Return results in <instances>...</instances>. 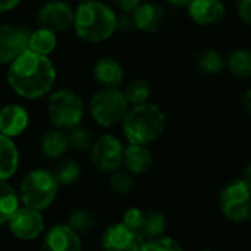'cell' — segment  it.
Masks as SVG:
<instances>
[{"instance_id": "obj_1", "label": "cell", "mask_w": 251, "mask_h": 251, "mask_svg": "<svg viewBox=\"0 0 251 251\" xmlns=\"http://www.w3.org/2000/svg\"><path fill=\"white\" fill-rule=\"evenodd\" d=\"M57 79V71L50 56H43L31 50L21 53L6 69L9 88L24 100H41L49 97Z\"/></svg>"}, {"instance_id": "obj_2", "label": "cell", "mask_w": 251, "mask_h": 251, "mask_svg": "<svg viewBox=\"0 0 251 251\" xmlns=\"http://www.w3.org/2000/svg\"><path fill=\"white\" fill-rule=\"evenodd\" d=\"M72 29L84 43H106L118 32V12L113 6L101 0L78 3L75 7Z\"/></svg>"}, {"instance_id": "obj_3", "label": "cell", "mask_w": 251, "mask_h": 251, "mask_svg": "<svg viewBox=\"0 0 251 251\" xmlns=\"http://www.w3.org/2000/svg\"><path fill=\"white\" fill-rule=\"evenodd\" d=\"M168 118L165 110L154 103L129 106L121 126L129 144L149 146L156 141L166 128Z\"/></svg>"}, {"instance_id": "obj_4", "label": "cell", "mask_w": 251, "mask_h": 251, "mask_svg": "<svg viewBox=\"0 0 251 251\" xmlns=\"http://www.w3.org/2000/svg\"><path fill=\"white\" fill-rule=\"evenodd\" d=\"M47 116L53 128L68 132L82 124L85 116L84 100L69 87L56 88L47 99Z\"/></svg>"}, {"instance_id": "obj_5", "label": "cell", "mask_w": 251, "mask_h": 251, "mask_svg": "<svg viewBox=\"0 0 251 251\" xmlns=\"http://www.w3.org/2000/svg\"><path fill=\"white\" fill-rule=\"evenodd\" d=\"M59 191V184L51 171L38 168L29 171L19 187V200L25 207L43 212L53 204Z\"/></svg>"}, {"instance_id": "obj_6", "label": "cell", "mask_w": 251, "mask_h": 251, "mask_svg": "<svg viewBox=\"0 0 251 251\" xmlns=\"http://www.w3.org/2000/svg\"><path fill=\"white\" fill-rule=\"evenodd\" d=\"M129 104L122 88H100L88 103V113L91 119L101 128H112L122 122Z\"/></svg>"}, {"instance_id": "obj_7", "label": "cell", "mask_w": 251, "mask_h": 251, "mask_svg": "<svg viewBox=\"0 0 251 251\" xmlns=\"http://www.w3.org/2000/svg\"><path fill=\"white\" fill-rule=\"evenodd\" d=\"M219 209L222 215L235 224L251 221V182L238 178L226 184L219 194Z\"/></svg>"}, {"instance_id": "obj_8", "label": "cell", "mask_w": 251, "mask_h": 251, "mask_svg": "<svg viewBox=\"0 0 251 251\" xmlns=\"http://www.w3.org/2000/svg\"><path fill=\"white\" fill-rule=\"evenodd\" d=\"M125 146L121 138L113 134H103L94 140L90 149L93 165L104 174H110L124 166Z\"/></svg>"}, {"instance_id": "obj_9", "label": "cell", "mask_w": 251, "mask_h": 251, "mask_svg": "<svg viewBox=\"0 0 251 251\" xmlns=\"http://www.w3.org/2000/svg\"><path fill=\"white\" fill-rule=\"evenodd\" d=\"M122 222L138 234L143 241L163 235L168 226L166 216L154 209H128L124 213Z\"/></svg>"}, {"instance_id": "obj_10", "label": "cell", "mask_w": 251, "mask_h": 251, "mask_svg": "<svg viewBox=\"0 0 251 251\" xmlns=\"http://www.w3.org/2000/svg\"><path fill=\"white\" fill-rule=\"evenodd\" d=\"M75 7L66 0H49L44 1L35 12L37 26L57 32L68 31L74 25Z\"/></svg>"}, {"instance_id": "obj_11", "label": "cell", "mask_w": 251, "mask_h": 251, "mask_svg": "<svg viewBox=\"0 0 251 251\" xmlns=\"http://www.w3.org/2000/svg\"><path fill=\"white\" fill-rule=\"evenodd\" d=\"M31 29L18 24H0V66H7L28 49Z\"/></svg>"}, {"instance_id": "obj_12", "label": "cell", "mask_w": 251, "mask_h": 251, "mask_svg": "<svg viewBox=\"0 0 251 251\" xmlns=\"http://www.w3.org/2000/svg\"><path fill=\"white\" fill-rule=\"evenodd\" d=\"M10 232L22 241H31L38 238L44 231V218L41 212L29 209V207H19L15 215L7 222Z\"/></svg>"}, {"instance_id": "obj_13", "label": "cell", "mask_w": 251, "mask_h": 251, "mask_svg": "<svg viewBox=\"0 0 251 251\" xmlns=\"http://www.w3.org/2000/svg\"><path fill=\"white\" fill-rule=\"evenodd\" d=\"M103 251H141L143 240L124 222L110 225L101 235Z\"/></svg>"}, {"instance_id": "obj_14", "label": "cell", "mask_w": 251, "mask_h": 251, "mask_svg": "<svg viewBox=\"0 0 251 251\" xmlns=\"http://www.w3.org/2000/svg\"><path fill=\"white\" fill-rule=\"evenodd\" d=\"M91 76L100 88H121L125 81V69L118 59L101 56L93 63Z\"/></svg>"}, {"instance_id": "obj_15", "label": "cell", "mask_w": 251, "mask_h": 251, "mask_svg": "<svg viewBox=\"0 0 251 251\" xmlns=\"http://www.w3.org/2000/svg\"><path fill=\"white\" fill-rule=\"evenodd\" d=\"M29 126V112L21 103H7L0 107V134L16 138Z\"/></svg>"}, {"instance_id": "obj_16", "label": "cell", "mask_w": 251, "mask_h": 251, "mask_svg": "<svg viewBox=\"0 0 251 251\" xmlns=\"http://www.w3.org/2000/svg\"><path fill=\"white\" fill-rule=\"evenodd\" d=\"M188 16L199 26H212L219 24L226 15L224 0H193L188 6Z\"/></svg>"}, {"instance_id": "obj_17", "label": "cell", "mask_w": 251, "mask_h": 251, "mask_svg": "<svg viewBox=\"0 0 251 251\" xmlns=\"http://www.w3.org/2000/svg\"><path fill=\"white\" fill-rule=\"evenodd\" d=\"M40 251H82L81 237L69 225H56L47 231Z\"/></svg>"}, {"instance_id": "obj_18", "label": "cell", "mask_w": 251, "mask_h": 251, "mask_svg": "<svg viewBox=\"0 0 251 251\" xmlns=\"http://www.w3.org/2000/svg\"><path fill=\"white\" fill-rule=\"evenodd\" d=\"M165 19V9L153 1H141V4L132 12L134 28L146 34H153L162 29Z\"/></svg>"}, {"instance_id": "obj_19", "label": "cell", "mask_w": 251, "mask_h": 251, "mask_svg": "<svg viewBox=\"0 0 251 251\" xmlns=\"http://www.w3.org/2000/svg\"><path fill=\"white\" fill-rule=\"evenodd\" d=\"M153 165V154L147 146L128 144L124 153V166L132 175H143L150 171Z\"/></svg>"}, {"instance_id": "obj_20", "label": "cell", "mask_w": 251, "mask_h": 251, "mask_svg": "<svg viewBox=\"0 0 251 251\" xmlns=\"http://www.w3.org/2000/svg\"><path fill=\"white\" fill-rule=\"evenodd\" d=\"M71 149L68 134L62 129L51 128L40 138V153L44 159H59Z\"/></svg>"}, {"instance_id": "obj_21", "label": "cell", "mask_w": 251, "mask_h": 251, "mask_svg": "<svg viewBox=\"0 0 251 251\" xmlns=\"http://www.w3.org/2000/svg\"><path fill=\"white\" fill-rule=\"evenodd\" d=\"M19 168V150L13 141L0 134V181L10 179Z\"/></svg>"}, {"instance_id": "obj_22", "label": "cell", "mask_w": 251, "mask_h": 251, "mask_svg": "<svg viewBox=\"0 0 251 251\" xmlns=\"http://www.w3.org/2000/svg\"><path fill=\"white\" fill-rule=\"evenodd\" d=\"M193 60L199 72H201L203 75H210V76L219 75L226 66V60L224 59L221 51H218L216 49H201L196 51Z\"/></svg>"}, {"instance_id": "obj_23", "label": "cell", "mask_w": 251, "mask_h": 251, "mask_svg": "<svg viewBox=\"0 0 251 251\" xmlns=\"http://www.w3.org/2000/svg\"><path fill=\"white\" fill-rule=\"evenodd\" d=\"M57 34L51 29L37 26L35 29H31L29 32V40H28V50L43 54V56H50L56 47H57Z\"/></svg>"}, {"instance_id": "obj_24", "label": "cell", "mask_w": 251, "mask_h": 251, "mask_svg": "<svg viewBox=\"0 0 251 251\" xmlns=\"http://www.w3.org/2000/svg\"><path fill=\"white\" fill-rule=\"evenodd\" d=\"M229 72L241 79H251V49H235L226 59Z\"/></svg>"}, {"instance_id": "obj_25", "label": "cell", "mask_w": 251, "mask_h": 251, "mask_svg": "<svg viewBox=\"0 0 251 251\" xmlns=\"http://www.w3.org/2000/svg\"><path fill=\"white\" fill-rule=\"evenodd\" d=\"M122 91H124L125 99H126L129 106H138V104L149 103L151 99V94H153L151 84L143 78H137V79L129 81L122 88Z\"/></svg>"}, {"instance_id": "obj_26", "label": "cell", "mask_w": 251, "mask_h": 251, "mask_svg": "<svg viewBox=\"0 0 251 251\" xmlns=\"http://www.w3.org/2000/svg\"><path fill=\"white\" fill-rule=\"evenodd\" d=\"M19 194L6 181H0V224H7L19 209Z\"/></svg>"}, {"instance_id": "obj_27", "label": "cell", "mask_w": 251, "mask_h": 251, "mask_svg": "<svg viewBox=\"0 0 251 251\" xmlns=\"http://www.w3.org/2000/svg\"><path fill=\"white\" fill-rule=\"evenodd\" d=\"M59 185H72L81 178V165L74 159H62L56 163L54 169L51 171Z\"/></svg>"}, {"instance_id": "obj_28", "label": "cell", "mask_w": 251, "mask_h": 251, "mask_svg": "<svg viewBox=\"0 0 251 251\" xmlns=\"http://www.w3.org/2000/svg\"><path fill=\"white\" fill-rule=\"evenodd\" d=\"M97 224L96 213L88 209H76L68 216V224L76 234H87L90 232Z\"/></svg>"}, {"instance_id": "obj_29", "label": "cell", "mask_w": 251, "mask_h": 251, "mask_svg": "<svg viewBox=\"0 0 251 251\" xmlns=\"http://www.w3.org/2000/svg\"><path fill=\"white\" fill-rule=\"evenodd\" d=\"M66 134H68L69 146L74 150H78V151H90L94 140H93L91 131L87 126L78 125V126L69 129Z\"/></svg>"}, {"instance_id": "obj_30", "label": "cell", "mask_w": 251, "mask_h": 251, "mask_svg": "<svg viewBox=\"0 0 251 251\" xmlns=\"http://www.w3.org/2000/svg\"><path fill=\"white\" fill-rule=\"evenodd\" d=\"M109 187L112 188L113 193L119 194V196H126L129 194V191L134 187V178L132 174L128 172L126 169H116L113 172H110L109 176Z\"/></svg>"}, {"instance_id": "obj_31", "label": "cell", "mask_w": 251, "mask_h": 251, "mask_svg": "<svg viewBox=\"0 0 251 251\" xmlns=\"http://www.w3.org/2000/svg\"><path fill=\"white\" fill-rule=\"evenodd\" d=\"M141 251H184V247L176 240L160 235V237L143 241Z\"/></svg>"}, {"instance_id": "obj_32", "label": "cell", "mask_w": 251, "mask_h": 251, "mask_svg": "<svg viewBox=\"0 0 251 251\" xmlns=\"http://www.w3.org/2000/svg\"><path fill=\"white\" fill-rule=\"evenodd\" d=\"M112 4L119 13H132L141 4V0H112Z\"/></svg>"}, {"instance_id": "obj_33", "label": "cell", "mask_w": 251, "mask_h": 251, "mask_svg": "<svg viewBox=\"0 0 251 251\" xmlns=\"http://www.w3.org/2000/svg\"><path fill=\"white\" fill-rule=\"evenodd\" d=\"M237 15L246 25L251 26V0L237 1Z\"/></svg>"}, {"instance_id": "obj_34", "label": "cell", "mask_w": 251, "mask_h": 251, "mask_svg": "<svg viewBox=\"0 0 251 251\" xmlns=\"http://www.w3.org/2000/svg\"><path fill=\"white\" fill-rule=\"evenodd\" d=\"M134 29L132 13H118V31L128 32Z\"/></svg>"}, {"instance_id": "obj_35", "label": "cell", "mask_w": 251, "mask_h": 251, "mask_svg": "<svg viewBox=\"0 0 251 251\" xmlns=\"http://www.w3.org/2000/svg\"><path fill=\"white\" fill-rule=\"evenodd\" d=\"M21 3L22 0H0V15L15 10Z\"/></svg>"}, {"instance_id": "obj_36", "label": "cell", "mask_w": 251, "mask_h": 251, "mask_svg": "<svg viewBox=\"0 0 251 251\" xmlns=\"http://www.w3.org/2000/svg\"><path fill=\"white\" fill-rule=\"evenodd\" d=\"M241 106H243L244 112H246L249 116H251V87L244 91V94H243V97H241Z\"/></svg>"}, {"instance_id": "obj_37", "label": "cell", "mask_w": 251, "mask_h": 251, "mask_svg": "<svg viewBox=\"0 0 251 251\" xmlns=\"http://www.w3.org/2000/svg\"><path fill=\"white\" fill-rule=\"evenodd\" d=\"M166 3H169L174 7H187L193 0H165Z\"/></svg>"}, {"instance_id": "obj_38", "label": "cell", "mask_w": 251, "mask_h": 251, "mask_svg": "<svg viewBox=\"0 0 251 251\" xmlns=\"http://www.w3.org/2000/svg\"><path fill=\"white\" fill-rule=\"evenodd\" d=\"M243 178H246L247 181L251 182V160L246 165V168H244V176Z\"/></svg>"}, {"instance_id": "obj_39", "label": "cell", "mask_w": 251, "mask_h": 251, "mask_svg": "<svg viewBox=\"0 0 251 251\" xmlns=\"http://www.w3.org/2000/svg\"><path fill=\"white\" fill-rule=\"evenodd\" d=\"M76 3H82V1H87V0H75Z\"/></svg>"}, {"instance_id": "obj_40", "label": "cell", "mask_w": 251, "mask_h": 251, "mask_svg": "<svg viewBox=\"0 0 251 251\" xmlns=\"http://www.w3.org/2000/svg\"><path fill=\"white\" fill-rule=\"evenodd\" d=\"M199 251H212V250H199Z\"/></svg>"}, {"instance_id": "obj_41", "label": "cell", "mask_w": 251, "mask_h": 251, "mask_svg": "<svg viewBox=\"0 0 251 251\" xmlns=\"http://www.w3.org/2000/svg\"><path fill=\"white\" fill-rule=\"evenodd\" d=\"M234 1H235V3H237V1H240V0H234Z\"/></svg>"}]
</instances>
